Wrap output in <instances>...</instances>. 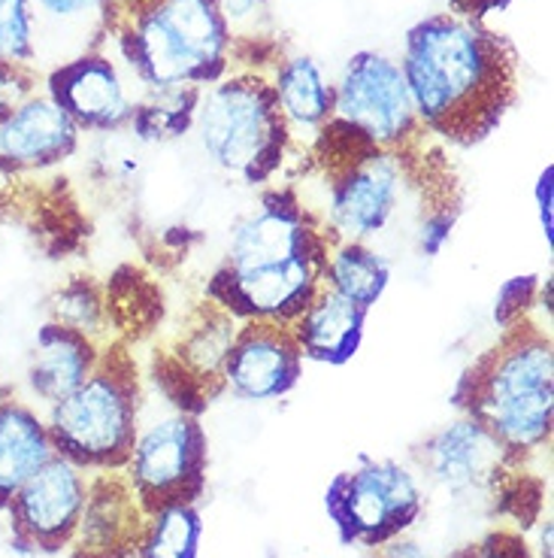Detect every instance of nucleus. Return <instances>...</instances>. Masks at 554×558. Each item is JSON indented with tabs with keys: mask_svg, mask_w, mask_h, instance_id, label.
<instances>
[{
	"mask_svg": "<svg viewBox=\"0 0 554 558\" xmlns=\"http://www.w3.org/2000/svg\"><path fill=\"white\" fill-rule=\"evenodd\" d=\"M401 70L418 119L457 146L482 143L515 100L513 49L460 15L418 22Z\"/></svg>",
	"mask_w": 554,
	"mask_h": 558,
	"instance_id": "1",
	"label": "nucleus"
},
{
	"mask_svg": "<svg viewBox=\"0 0 554 558\" xmlns=\"http://www.w3.org/2000/svg\"><path fill=\"white\" fill-rule=\"evenodd\" d=\"M455 404L485 425L506 452H530L552 434L554 352L549 335L521 319L467 367Z\"/></svg>",
	"mask_w": 554,
	"mask_h": 558,
	"instance_id": "2",
	"label": "nucleus"
},
{
	"mask_svg": "<svg viewBox=\"0 0 554 558\" xmlns=\"http://www.w3.org/2000/svg\"><path fill=\"white\" fill-rule=\"evenodd\" d=\"M119 43L155 92L219 80L231 31L219 0H119Z\"/></svg>",
	"mask_w": 554,
	"mask_h": 558,
	"instance_id": "3",
	"label": "nucleus"
},
{
	"mask_svg": "<svg viewBox=\"0 0 554 558\" xmlns=\"http://www.w3.org/2000/svg\"><path fill=\"white\" fill-rule=\"evenodd\" d=\"M46 428L58 456L76 468L127 464L137 444V374L127 355L100 352L83 386L52 404Z\"/></svg>",
	"mask_w": 554,
	"mask_h": 558,
	"instance_id": "4",
	"label": "nucleus"
},
{
	"mask_svg": "<svg viewBox=\"0 0 554 558\" xmlns=\"http://www.w3.org/2000/svg\"><path fill=\"white\" fill-rule=\"evenodd\" d=\"M207 155L243 182H267L282 165L288 146V119L276 88L255 76L212 85L195 112Z\"/></svg>",
	"mask_w": 554,
	"mask_h": 558,
	"instance_id": "5",
	"label": "nucleus"
},
{
	"mask_svg": "<svg viewBox=\"0 0 554 558\" xmlns=\"http://www.w3.org/2000/svg\"><path fill=\"white\" fill-rule=\"evenodd\" d=\"M343 137H324V165L331 173L328 222L343 240L379 234L401 204L403 165L394 149H382L336 119Z\"/></svg>",
	"mask_w": 554,
	"mask_h": 558,
	"instance_id": "6",
	"label": "nucleus"
},
{
	"mask_svg": "<svg viewBox=\"0 0 554 558\" xmlns=\"http://www.w3.org/2000/svg\"><path fill=\"white\" fill-rule=\"evenodd\" d=\"M324 510L346 546H376L401 537L421 517V488L397 461H364L333 476Z\"/></svg>",
	"mask_w": 554,
	"mask_h": 558,
	"instance_id": "7",
	"label": "nucleus"
},
{
	"mask_svg": "<svg viewBox=\"0 0 554 558\" xmlns=\"http://www.w3.org/2000/svg\"><path fill=\"white\" fill-rule=\"evenodd\" d=\"M127 483L143 513L170 504H195L207 486V434L192 413H173L137 434Z\"/></svg>",
	"mask_w": 554,
	"mask_h": 558,
	"instance_id": "8",
	"label": "nucleus"
},
{
	"mask_svg": "<svg viewBox=\"0 0 554 558\" xmlns=\"http://www.w3.org/2000/svg\"><path fill=\"white\" fill-rule=\"evenodd\" d=\"M333 112L358 134L394 149L416 131V107L403 80V70L379 52L348 58L340 85L333 92Z\"/></svg>",
	"mask_w": 554,
	"mask_h": 558,
	"instance_id": "9",
	"label": "nucleus"
},
{
	"mask_svg": "<svg viewBox=\"0 0 554 558\" xmlns=\"http://www.w3.org/2000/svg\"><path fill=\"white\" fill-rule=\"evenodd\" d=\"M321 258H294L263 267L222 265L209 279L207 298L234 319L276 322L292 328L321 289Z\"/></svg>",
	"mask_w": 554,
	"mask_h": 558,
	"instance_id": "10",
	"label": "nucleus"
},
{
	"mask_svg": "<svg viewBox=\"0 0 554 558\" xmlns=\"http://www.w3.org/2000/svg\"><path fill=\"white\" fill-rule=\"evenodd\" d=\"M88 486L83 468L64 456H52L37 474H30L10 498L15 541L30 549H58L73 541L83 517Z\"/></svg>",
	"mask_w": 554,
	"mask_h": 558,
	"instance_id": "11",
	"label": "nucleus"
},
{
	"mask_svg": "<svg viewBox=\"0 0 554 558\" xmlns=\"http://www.w3.org/2000/svg\"><path fill=\"white\" fill-rule=\"evenodd\" d=\"M304 355L288 325L243 322L224 362V386L243 401H273L297 386Z\"/></svg>",
	"mask_w": 554,
	"mask_h": 558,
	"instance_id": "12",
	"label": "nucleus"
},
{
	"mask_svg": "<svg viewBox=\"0 0 554 558\" xmlns=\"http://www.w3.org/2000/svg\"><path fill=\"white\" fill-rule=\"evenodd\" d=\"M331 240L306 219L304 207L292 192H273L263 197L258 213H251L231 238L227 267L282 265L294 258H321L328 262Z\"/></svg>",
	"mask_w": 554,
	"mask_h": 558,
	"instance_id": "13",
	"label": "nucleus"
},
{
	"mask_svg": "<svg viewBox=\"0 0 554 558\" xmlns=\"http://www.w3.org/2000/svg\"><path fill=\"white\" fill-rule=\"evenodd\" d=\"M143 507L127 480L103 474L88 488L83 517L76 525V558H127L139 549L146 525Z\"/></svg>",
	"mask_w": 554,
	"mask_h": 558,
	"instance_id": "14",
	"label": "nucleus"
},
{
	"mask_svg": "<svg viewBox=\"0 0 554 558\" xmlns=\"http://www.w3.org/2000/svg\"><path fill=\"white\" fill-rule=\"evenodd\" d=\"M52 100L76 122V128L110 131L131 122L134 107L125 85L107 58L85 56L70 61L52 76Z\"/></svg>",
	"mask_w": 554,
	"mask_h": 558,
	"instance_id": "15",
	"label": "nucleus"
},
{
	"mask_svg": "<svg viewBox=\"0 0 554 558\" xmlns=\"http://www.w3.org/2000/svg\"><path fill=\"white\" fill-rule=\"evenodd\" d=\"M506 456L509 452L500 447V440L485 425L464 416L430 437L424 444L421 464L440 486L464 492V488L488 486L497 476Z\"/></svg>",
	"mask_w": 554,
	"mask_h": 558,
	"instance_id": "16",
	"label": "nucleus"
},
{
	"mask_svg": "<svg viewBox=\"0 0 554 558\" xmlns=\"http://www.w3.org/2000/svg\"><path fill=\"white\" fill-rule=\"evenodd\" d=\"M79 128L52 98H28L0 119V161L10 168H46L76 149Z\"/></svg>",
	"mask_w": 554,
	"mask_h": 558,
	"instance_id": "17",
	"label": "nucleus"
},
{
	"mask_svg": "<svg viewBox=\"0 0 554 558\" xmlns=\"http://www.w3.org/2000/svg\"><path fill=\"white\" fill-rule=\"evenodd\" d=\"M364 325H367V310L321 282L312 304L300 313L292 331L304 359L336 367L355 359L364 340Z\"/></svg>",
	"mask_w": 554,
	"mask_h": 558,
	"instance_id": "18",
	"label": "nucleus"
},
{
	"mask_svg": "<svg viewBox=\"0 0 554 558\" xmlns=\"http://www.w3.org/2000/svg\"><path fill=\"white\" fill-rule=\"evenodd\" d=\"M98 359L100 352L91 337L52 322L37 335V347H34L28 367L30 389L49 407L58 404L70 391L83 386L85 377L95 371Z\"/></svg>",
	"mask_w": 554,
	"mask_h": 558,
	"instance_id": "19",
	"label": "nucleus"
},
{
	"mask_svg": "<svg viewBox=\"0 0 554 558\" xmlns=\"http://www.w3.org/2000/svg\"><path fill=\"white\" fill-rule=\"evenodd\" d=\"M236 319L219 304H200L188 328L182 331L176 362L167 364L182 386L180 398L195 395L197 383H224V362L234 347Z\"/></svg>",
	"mask_w": 554,
	"mask_h": 558,
	"instance_id": "20",
	"label": "nucleus"
},
{
	"mask_svg": "<svg viewBox=\"0 0 554 558\" xmlns=\"http://www.w3.org/2000/svg\"><path fill=\"white\" fill-rule=\"evenodd\" d=\"M56 456L49 428L22 404H0V504Z\"/></svg>",
	"mask_w": 554,
	"mask_h": 558,
	"instance_id": "21",
	"label": "nucleus"
},
{
	"mask_svg": "<svg viewBox=\"0 0 554 558\" xmlns=\"http://www.w3.org/2000/svg\"><path fill=\"white\" fill-rule=\"evenodd\" d=\"M391 279L389 262L379 252L367 250L360 240H340L328 252L321 282L352 304L370 310L385 294Z\"/></svg>",
	"mask_w": 554,
	"mask_h": 558,
	"instance_id": "22",
	"label": "nucleus"
},
{
	"mask_svg": "<svg viewBox=\"0 0 554 558\" xmlns=\"http://www.w3.org/2000/svg\"><path fill=\"white\" fill-rule=\"evenodd\" d=\"M273 88L285 119L294 125L319 128L333 116V88L324 83L312 58L285 61Z\"/></svg>",
	"mask_w": 554,
	"mask_h": 558,
	"instance_id": "23",
	"label": "nucleus"
},
{
	"mask_svg": "<svg viewBox=\"0 0 554 558\" xmlns=\"http://www.w3.org/2000/svg\"><path fill=\"white\" fill-rule=\"evenodd\" d=\"M200 513L195 504H170L155 510L143 541H139V558H197L200 549Z\"/></svg>",
	"mask_w": 554,
	"mask_h": 558,
	"instance_id": "24",
	"label": "nucleus"
},
{
	"mask_svg": "<svg viewBox=\"0 0 554 558\" xmlns=\"http://www.w3.org/2000/svg\"><path fill=\"white\" fill-rule=\"evenodd\" d=\"M197 88H167L134 110L131 122L143 140H173L188 131L197 112Z\"/></svg>",
	"mask_w": 554,
	"mask_h": 558,
	"instance_id": "25",
	"label": "nucleus"
},
{
	"mask_svg": "<svg viewBox=\"0 0 554 558\" xmlns=\"http://www.w3.org/2000/svg\"><path fill=\"white\" fill-rule=\"evenodd\" d=\"M52 316L58 325L83 331V335L95 337L103 322V301L95 286L88 282H70L67 289H61L52 301Z\"/></svg>",
	"mask_w": 554,
	"mask_h": 558,
	"instance_id": "26",
	"label": "nucleus"
},
{
	"mask_svg": "<svg viewBox=\"0 0 554 558\" xmlns=\"http://www.w3.org/2000/svg\"><path fill=\"white\" fill-rule=\"evenodd\" d=\"M34 52V10L28 0H0V61H28Z\"/></svg>",
	"mask_w": 554,
	"mask_h": 558,
	"instance_id": "27",
	"label": "nucleus"
},
{
	"mask_svg": "<svg viewBox=\"0 0 554 558\" xmlns=\"http://www.w3.org/2000/svg\"><path fill=\"white\" fill-rule=\"evenodd\" d=\"M537 289H540L537 277H515L500 289L497 301H494V322L503 331L527 319V310L537 304Z\"/></svg>",
	"mask_w": 554,
	"mask_h": 558,
	"instance_id": "28",
	"label": "nucleus"
},
{
	"mask_svg": "<svg viewBox=\"0 0 554 558\" xmlns=\"http://www.w3.org/2000/svg\"><path fill=\"white\" fill-rule=\"evenodd\" d=\"M30 95L28 73L15 61H0V119L22 107Z\"/></svg>",
	"mask_w": 554,
	"mask_h": 558,
	"instance_id": "29",
	"label": "nucleus"
},
{
	"mask_svg": "<svg viewBox=\"0 0 554 558\" xmlns=\"http://www.w3.org/2000/svg\"><path fill=\"white\" fill-rule=\"evenodd\" d=\"M30 10H40L46 19H56V22H73V19H83L88 15L98 0H28Z\"/></svg>",
	"mask_w": 554,
	"mask_h": 558,
	"instance_id": "30",
	"label": "nucleus"
},
{
	"mask_svg": "<svg viewBox=\"0 0 554 558\" xmlns=\"http://www.w3.org/2000/svg\"><path fill=\"white\" fill-rule=\"evenodd\" d=\"M482 558H530L525 541L518 534H509V531H500V534H491L482 546Z\"/></svg>",
	"mask_w": 554,
	"mask_h": 558,
	"instance_id": "31",
	"label": "nucleus"
},
{
	"mask_svg": "<svg viewBox=\"0 0 554 558\" xmlns=\"http://www.w3.org/2000/svg\"><path fill=\"white\" fill-rule=\"evenodd\" d=\"M554 170L545 168V173L540 177V182H537V207H540V222H542V234H545V240L552 243V189H554Z\"/></svg>",
	"mask_w": 554,
	"mask_h": 558,
	"instance_id": "32",
	"label": "nucleus"
},
{
	"mask_svg": "<svg viewBox=\"0 0 554 558\" xmlns=\"http://www.w3.org/2000/svg\"><path fill=\"white\" fill-rule=\"evenodd\" d=\"M452 3V10H455L460 19H482V15L494 13V10H503L509 0H448Z\"/></svg>",
	"mask_w": 554,
	"mask_h": 558,
	"instance_id": "33",
	"label": "nucleus"
},
{
	"mask_svg": "<svg viewBox=\"0 0 554 558\" xmlns=\"http://www.w3.org/2000/svg\"><path fill=\"white\" fill-rule=\"evenodd\" d=\"M373 558H430L424 549L413 541H401V537H394L389 544L376 546Z\"/></svg>",
	"mask_w": 554,
	"mask_h": 558,
	"instance_id": "34",
	"label": "nucleus"
},
{
	"mask_svg": "<svg viewBox=\"0 0 554 558\" xmlns=\"http://www.w3.org/2000/svg\"><path fill=\"white\" fill-rule=\"evenodd\" d=\"M542 558H552V522H545V529H542Z\"/></svg>",
	"mask_w": 554,
	"mask_h": 558,
	"instance_id": "35",
	"label": "nucleus"
},
{
	"mask_svg": "<svg viewBox=\"0 0 554 558\" xmlns=\"http://www.w3.org/2000/svg\"><path fill=\"white\" fill-rule=\"evenodd\" d=\"M10 558H37V549H30V546L19 544V541H15V549L10 553Z\"/></svg>",
	"mask_w": 554,
	"mask_h": 558,
	"instance_id": "36",
	"label": "nucleus"
}]
</instances>
